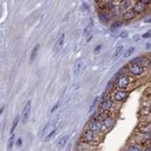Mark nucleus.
<instances>
[{"label":"nucleus","mask_w":151,"mask_h":151,"mask_svg":"<svg viewBox=\"0 0 151 151\" xmlns=\"http://www.w3.org/2000/svg\"><path fill=\"white\" fill-rule=\"evenodd\" d=\"M122 50H123V46H122V45L117 46V47L115 49V52H114V54H113V57H114V58H117V57L120 56V54H121Z\"/></svg>","instance_id":"20"},{"label":"nucleus","mask_w":151,"mask_h":151,"mask_svg":"<svg viewBox=\"0 0 151 151\" xmlns=\"http://www.w3.org/2000/svg\"><path fill=\"white\" fill-rule=\"evenodd\" d=\"M134 17H135V13H134V11L132 9L126 10L125 12H123V15H122L123 21H127V22H128V21H132Z\"/></svg>","instance_id":"12"},{"label":"nucleus","mask_w":151,"mask_h":151,"mask_svg":"<svg viewBox=\"0 0 151 151\" xmlns=\"http://www.w3.org/2000/svg\"><path fill=\"white\" fill-rule=\"evenodd\" d=\"M84 69H85V62L82 60V59H79V60L76 62V64H75V67H74V74L78 76V75H79L82 70H84Z\"/></svg>","instance_id":"9"},{"label":"nucleus","mask_w":151,"mask_h":151,"mask_svg":"<svg viewBox=\"0 0 151 151\" xmlns=\"http://www.w3.org/2000/svg\"><path fill=\"white\" fill-rule=\"evenodd\" d=\"M39 49H40V45H36L35 47H34V50H33V52H32V54H30V62H33L34 59L36 58V54H38V52H39Z\"/></svg>","instance_id":"18"},{"label":"nucleus","mask_w":151,"mask_h":151,"mask_svg":"<svg viewBox=\"0 0 151 151\" xmlns=\"http://www.w3.org/2000/svg\"><path fill=\"white\" fill-rule=\"evenodd\" d=\"M141 58L143 57H135L129 62V65H141Z\"/></svg>","instance_id":"19"},{"label":"nucleus","mask_w":151,"mask_h":151,"mask_svg":"<svg viewBox=\"0 0 151 151\" xmlns=\"http://www.w3.org/2000/svg\"><path fill=\"white\" fill-rule=\"evenodd\" d=\"M68 140H69V135H64V137H62V138L58 139V141H57V146H58V148H64Z\"/></svg>","instance_id":"16"},{"label":"nucleus","mask_w":151,"mask_h":151,"mask_svg":"<svg viewBox=\"0 0 151 151\" xmlns=\"http://www.w3.org/2000/svg\"><path fill=\"white\" fill-rule=\"evenodd\" d=\"M64 39H65L64 34H62V35L58 38V40L56 41V44H54V46H53L54 53H57V52H59L62 50V47H63V45H64Z\"/></svg>","instance_id":"8"},{"label":"nucleus","mask_w":151,"mask_h":151,"mask_svg":"<svg viewBox=\"0 0 151 151\" xmlns=\"http://www.w3.org/2000/svg\"><path fill=\"white\" fill-rule=\"evenodd\" d=\"M30 110H32V102L28 100L27 104L23 108V111H22V122L27 123V121L29 120V115H30Z\"/></svg>","instance_id":"6"},{"label":"nucleus","mask_w":151,"mask_h":151,"mask_svg":"<svg viewBox=\"0 0 151 151\" xmlns=\"http://www.w3.org/2000/svg\"><path fill=\"white\" fill-rule=\"evenodd\" d=\"M18 121H19V117L17 116V117H15V120H13L12 126H11V133H12V134H13V132H15V129H16V127H17V125H18Z\"/></svg>","instance_id":"22"},{"label":"nucleus","mask_w":151,"mask_h":151,"mask_svg":"<svg viewBox=\"0 0 151 151\" xmlns=\"http://www.w3.org/2000/svg\"><path fill=\"white\" fill-rule=\"evenodd\" d=\"M128 95H129V92H128V91L116 90V91L114 92V94H113L111 100L117 102V103H120V102H125V100L128 98Z\"/></svg>","instance_id":"2"},{"label":"nucleus","mask_w":151,"mask_h":151,"mask_svg":"<svg viewBox=\"0 0 151 151\" xmlns=\"http://www.w3.org/2000/svg\"><path fill=\"white\" fill-rule=\"evenodd\" d=\"M146 49H148V50H150V43H148V44H146Z\"/></svg>","instance_id":"34"},{"label":"nucleus","mask_w":151,"mask_h":151,"mask_svg":"<svg viewBox=\"0 0 151 151\" xmlns=\"http://www.w3.org/2000/svg\"><path fill=\"white\" fill-rule=\"evenodd\" d=\"M113 105H114V102L110 99V97H109V98H105L104 100L100 102L99 109H100L102 113H109L113 109Z\"/></svg>","instance_id":"4"},{"label":"nucleus","mask_w":151,"mask_h":151,"mask_svg":"<svg viewBox=\"0 0 151 151\" xmlns=\"http://www.w3.org/2000/svg\"><path fill=\"white\" fill-rule=\"evenodd\" d=\"M127 35H128V33H127V32H122V33L120 34V38H126Z\"/></svg>","instance_id":"30"},{"label":"nucleus","mask_w":151,"mask_h":151,"mask_svg":"<svg viewBox=\"0 0 151 151\" xmlns=\"http://www.w3.org/2000/svg\"><path fill=\"white\" fill-rule=\"evenodd\" d=\"M87 129L88 131H92V132H98L102 131V121L100 120H92L90 123L87 125Z\"/></svg>","instance_id":"7"},{"label":"nucleus","mask_w":151,"mask_h":151,"mask_svg":"<svg viewBox=\"0 0 151 151\" xmlns=\"http://www.w3.org/2000/svg\"><path fill=\"white\" fill-rule=\"evenodd\" d=\"M54 134H56V129H53V131H52V132H51V133H50L49 135H47V138H46L45 140H46V141H49V140H51V138H52V137H53Z\"/></svg>","instance_id":"25"},{"label":"nucleus","mask_w":151,"mask_h":151,"mask_svg":"<svg viewBox=\"0 0 151 151\" xmlns=\"http://www.w3.org/2000/svg\"><path fill=\"white\" fill-rule=\"evenodd\" d=\"M120 25H121V22H120V21H117V22L114 23V24L111 25V28H113V29H115V28H117V27H120Z\"/></svg>","instance_id":"28"},{"label":"nucleus","mask_w":151,"mask_h":151,"mask_svg":"<svg viewBox=\"0 0 151 151\" xmlns=\"http://www.w3.org/2000/svg\"><path fill=\"white\" fill-rule=\"evenodd\" d=\"M92 29H93V22L91 21L90 23L87 24V27L85 28V30H84V33H85V35H88V34H91V32H92Z\"/></svg>","instance_id":"21"},{"label":"nucleus","mask_w":151,"mask_h":151,"mask_svg":"<svg viewBox=\"0 0 151 151\" xmlns=\"http://www.w3.org/2000/svg\"><path fill=\"white\" fill-rule=\"evenodd\" d=\"M126 151H143V149H141L140 145H138V144H134V145H129Z\"/></svg>","instance_id":"17"},{"label":"nucleus","mask_w":151,"mask_h":151,"mask_svg":"<svg viewBox=\"0 0 151 151\" xmlns=\"http://www.w3.org/2000/svg\"><path fill=\"white\" fill-rule=\"evenodd\" d=\"M111 18V13L110 11H100L99 12V19L102 21V22H104V23H108L109 21H110Z\"/></svg>","instance_id":"11"},{"label":"nucleus","mask_w":151,"mask_h":151,"mask_svg":"<svg viewBox=\"0 0 151 151\" xmlns=\"http://www.w3.org/2000/svg\"><path fill=\"white\" fill-rule=\"evenodd\" d=\"M133 11H134V13L137 15V13H140V12H144L146 10V6L145 5H143L140 1H138V3H135L134 4V6H133V9H132Z\"/></svg>","instance_id":"14"},{"label":"nucleus","mask_w":151,"mask_h":151,"mask_svg":"<svg viewBox=\"0 0 151 151\" xmlns=\"http://www.w3.org/2000/svg\"><path fill=\"white\" fill-rule=\"evenodd\" d=\"M100 50H102V45H97V46H95V49H94V53L98 54L100 52Z\"/></svg>","instance_id":"26"},{"label":"nucleus","mask_w":151,"mask_h":151,"mask_svg":"<svg viewBox=\"0 0 151 151\" xmlns=\"http://www.w3.org/2000/svg\"><path fill=\"white\" fill-rule=\"evenodd\" d=\"M138 131L140 134H150V122H145L138 126Z\"/></svg>","instance_id":"13"},{"label":"nucleus","mask_w":151,"mask_h":151,"mask_svg":"<svg viewBox=\"0 0 151 151\" xmlns=\"http://www.w3.org/2000/svg\"><path fill=\"white\" fill-rule=\"evenodd\" d=\"M16 145H17L18 148H21V146H22V139L19 138V139H18L17 141H16Z\"/></svg>","instance_id":"29"},{"label":"nucleus","mask_w":151,"mask_h":151,"mask_svg":"<svg viewBox=\"0 0 151 151\" xmlns=\"http://www.w3.org/2000/svg\"><path fill=\"white\" fill-rule=\"evenodd\" d=\"M133 52H134V47H129V49L127 50V52H126L125 54H123V57H125V58H128Z\"/></svg>","instance_id":"24"},{"label":"nucleus","mask_w":151,"mask_h":151,"mask_svg":"<svg viewBox=\"0 0 151 151\" xmlns=\"http://www.w3.org/2000/svg\"><path fill=\"white\" fill-rule=\"evenodd\" d=\"M133 82V79L129 75H121L119 79H115V90H122L126 91L127 88L131 87Z\"/></svg>","instance_id":"1"},{"label":"nucleus","mask_w":151,"mask_h":151,"mask_svg":"<svg viewBox=\"0 0 151 151\" xmlns=\"http://www.w3.org/2000/svg\"><path fill=\"white\" fill-rule=\"evenodd\" d=\"M120 9L123 10V11H126L128 9H131V6H132V1H129V0H123V1H120Z\"/></svg>","instance_id":"15"},{"label":"nucleus","mask_w":151,"mask_h":151,"mask_svg":"<svg viewBox=\"0 0 151 151\" xmlns=\"http://www.w3.org/2000/svg\"><path fill=\"white\" fill-rule=\"evenodd\" d=\"M59 105H60V102H58L57 104H56V105H54V106H53V108L51 109V113H53V111H56L57 109H58V106H59Z\"/></svg>","instance_id":"27"},{"label":"nucleus","mask_w":151,"mask_h":151,"mask_svg":"<svg viewBox=\"0 0 151 151\" xmlns=\"http://www.w3.org/2000/svg\"><path fill=\"white\" fill-rule=\"evenodd\" d=\"M13 143H15V134H12L9 139V150H11L13 148Z\"/></svg>","instance_id":"23"},{"label":"nucleus","mask_w":151,"mask_h":151,"mask_svg":"<svg viewBox=\"0 0 151 151\" xmlns=\"http://www.w3.org/2000/svg\"><path fill=\"white\" fill-rule=\"evenodd\" d=\"M129 74L133 75V76H141L145 73V68L143 65H129V69H128Z\"/></svg>","instance_id":"5"},{"label":"nucleus","mask_w":151,"mask_h":151,"mask_svg":"<svg viewBox=\"0 0 151 151\" xmlns=\"http://www.w3.org/2000/svg\"><path fill=\"white\" fill-rule=\"evenodd\" d=\"M143 38H150V32H149V33H145V34H144V35H143Z\"/></svg>","instance_id":"32"},{"label":"nucleus","mask_w":151,"mask_h":151,"mask_svg":"<svg viewBox=\"0 0 151 151\" xmlns=\"http://www.w3.org/2000/svg\"><path fill=\"white\" fill-rule=\"evenodd\" d=\"M114 126V121L110 117H106L104 121H102V131H109Z\"/></svg>","instance_id":"10"},{"label":"nucleus","mask_w":151,"mask_h":151,"mask_svg":"<svg viewBox=\"0 0 151 151\" xmlns=\"http://www.w3.org/2000/svg\"><path fill=\"white\" fill-rule=\"evenodd\" d=\"M81 139L84 143H88V144H91V143H94V141H97L98 140V135L95 134V132H92V131H85L84 134H82L81 137Z\"/></svg>","instance_id":"3"},{"label":"nucleus","mask_w":151,"mask_h":151,"mask_svg":"<svg viewBox=\"0 0 151 151\" xmlns=\"http://www.w3.org/2000/svg\"><path fill=\"white\" fill-rule=\"evenodd\" d=\"M144 151H150V145H149V146H145V148H144Z\"/></svg>","instance_id":"33"},{"label":"nucleus","mask_w":151,"mask_h":151,"mask_svg":"<svg viewBox=\"0 0 151 151\" xmlns=\"http://www.w3.org/2000/svg\"><path fill=\"white\" fill-rule=\"evenodd\" d=\"M97 99H98V98H95V99L93 100V104L91 105V109H93V108H94V105H95V103H97Z\"/></svg>","instance_id":"31"}]
</instances>
